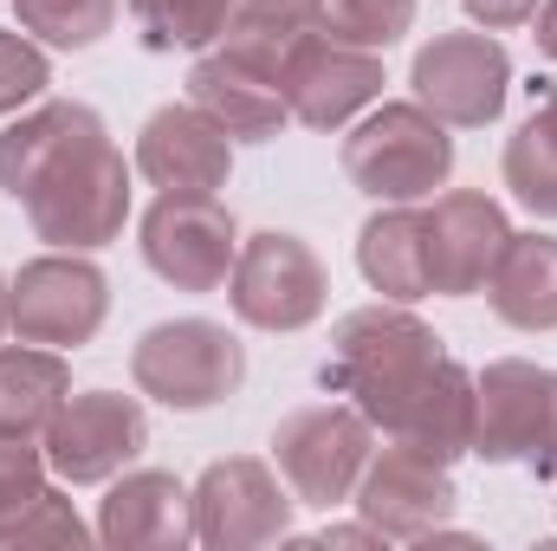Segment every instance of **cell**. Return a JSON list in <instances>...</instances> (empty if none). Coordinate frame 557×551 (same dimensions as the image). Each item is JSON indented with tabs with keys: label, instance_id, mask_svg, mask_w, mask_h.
<instances>
[{
	"label": "cell",
	"instance_id": "10",
	"mask_svg": "<svg viewBox=\"0 0 557 551\" xmlns=\"http://www.w3.org/2000/svg\"><path fill=\"white\" fill-rule=\"evenodd\" d=\"M512 59L493 33H441L416 52V105H428L447 131H480L506 111Z\"/></svg>",
	"mask_w": 557,
	"mask_h": 551
},
{
	"label": "cell",
	"instance_id": "18",
	"mask_svg": "<svg viewBox=\"0 0 557 551\" xmlns=\"http://www.w3.org/2000/svg\"><path fill=\"white\" fill-rule=\"evenodd\" d=\"M98 539L117 551H169L195 539V506L175 474H124L98 513Z\"/></svg>",
	"mask_w": 557,
	"mask_h": 551
},
{
	"label": "cell",
	"instance_id": "6",
	"mask_svg": "<svg viewBox=\"0 0 557 551\" xmlns=\"http://www.w3.org/2000/svg\"><path fill=\"white\" fill-rule=\"evenodd\" d=\"M273 461L298 506H337L370 467V415L357 403H318L273 428Z\"/></svg>",
	"mask_w": 557,
	"mask_h": 551
},
{
	"label": "cell",
	"instance_id": "12",
	"mask_svg": "<svg viewBox=\"0 0 557 551\" xmlns=\"http://www.w3.org/2000/svg\"><path fill=\"white\" fill-rule=\"evenodd\" d=\"M104 305H111L104 273L91 260H72V254L33 260L7 285V325L20 331V344H52V351L91 344L104 325Z\"/></svg>",
	"mask_w": 557,
	"mask_h": 551
},
{
	"label": "cell",
	"instance_id": "5",
	"mask_svg": "<svg viewBox=\"0 0 557 551\" xmlns=\"http://www.w3.org/2000/svg\"><path fill=\"white\" fill-rule=\"evenodd\" d=\"M131 377L143 396H156L169 409H214L221 396L240 390L247 351L214 318H175V325L143 331V344L131 351Z\"/></svg>",
	"mask_w": 557,
	"mask_h": 551
},
{
	"label": "cell",
	"instance_id": "11",
	"mask_svg": "<svg viewBox=\"0 0 557 551\" xmlns=\"http://www.w3.org/2000/svg\"><path fill=\"white\" fill-rule=\"evenodd\" d=\"M143 260L182 292H221L240 260L234 215L214 195H162L143 215Z\"/></svg>",
	"mask_w": 557,
	"mask_h": 551
},
{
	"label": "cell",
	"instance_id": "29",
	"mask_svg": "<svg viewBox=\"0 0 557 551\" xmlns=\"http://www.w3.org/2000/svg\"><path fill=\"white\" fill-rule=\"evenodd\" d=\"M227 26H247V33H298L311 20H305V0H234V20Z\"/></svg>",
	"mask_w": 557,
	"mask_h": 551
},
{
	"label": "cell",
	"instance_id": "21",
	"mask_svg": "<svg viewBox=\"0 0 557 551\" xmlns=\"http://www.w3.org/2000/svg\"><path fill=\"white\" fill-rule=\"evenodd\" d=\"M72 396V370L59 351H0V434H46V421Z\"/></svg>",
	"mask_w": 557,
	"mask_h": 551
},
{
	"label": "cell",
	"instance_id": "31",
	"mask_svg": "<svg viewBox=\"0 0 557 551\" xmlns=\"http://www.w3.org/2000/svg\"><path fill=\"white\" fill-rule=\"evenodd\" d=\"M532 20H539V33H532V39H539V52L557 59V0H539V13H532Z\"/></svg>",
	"mask_w": 557,
	"mask_h": 551
},
{
	"label": "cell",
	"instance_id": "23",
	"mask_svg": "<svg viewBox=\"0 0 557 551\" xmlns=\"http://www.w3.org/2000/svg\"><path fill=\"white\" fill-rule=\"evenodd\" d=\"M131 20L149 52H195L227 33L234 0H131Z\"/></svg>",
	"mask_w": 557,
	"mask_h": 551
},
{
	"label": "cell",
	"instance_id": "9",
	"mask_svg": "<svg viewBox=\"0 0 557 551\" xmlns=\"http://www.w3.org/2000/svg\"><path fill=\"white\" fill-rule=\"evenodd\" d=\"M278 91L292 105L298 124L311 131H344L363 105L383 98V59L363 52V46H344L318 26H305L278 65Z\"/></svg>",
	"mask_w": 557,
	"mask_h": 551
},
{
	"label": "cell",
	"instance_id": "2",
	"mask_svg": "<svg viewBox=\"0 0 557 551\" xmlns=\"http://www.w3.org/2000/svg\"><path fill=\"white\" fill-rule=\"evenodd\" d=\"M0 188L52 247H104L131 215V162L85 105H39L0 131Z\"/></svg>",
	"mask_w": 557,
	"mask_h": 551
},
{
	"label": "cell",
	"instance_id": "28",
	"mask_svg": "<svg viewBox=\"0 0 557 551\" xmlns=\"http://www.w3.org/2000/svg\"><path fill=\"white\" fill-rule=\"evenodd\" d=\"M46 493V454L26 434H0V519Z\"/></svg>",
	"mask_w": 557,
	"mask_h": 551
},
{
	"label": "cell",
	"instance_id": "13",
	"mask_svg": "<svg viewBox=\"0 0 557 551\" xmlns=\"http://www.w3.org/2000/svg\"><path fill=\"white\" fill-rule=\"evenodd\" d=\"M188 506H195V539H201V546L247 551V546H273V539H285L298 500L273 480L267 461L234 454V461H214V467L195 480Z\"/></svg>",
	"mask_w": 557,
	"mask_h": 551
},
{
	"label": "cell",
	"instance_id": "16",
	"mask_svg": "<svg viewBox=\"0 0 557 551\" xmlns=\"http://www.w3.org/2000/svg\"><path fill=\"white\" fill-rule=\"evenodd\" d=\"M137 169L162 195H214V188H227L234 137L195 105H162L137 137Z\"/></svg>",
	"mask_w": 557,
	"mask_h": 551
},
{
	"label": "cell",
	"instance_id": "15",
	"mask_svg": "<svg viewBox=\"0 0 557 551\" xmlns=\"http://www.w3.org/2000/svg\"><path fill=\"white\" fill-rule=\"evenodd\" d=\"M421 234H428V292L441 298H467L480 292L493 260L506 254L512 241V221L493 195L480 188H447L428 215H421Z\"/></svg>",
	"mask_w": 557,
	"mask_h": 551
},
{
	"label": "cell",
	"instance_id": "8",
	"mask_svg": "<svg viewBox=\"0 0 557 551\" xmlns=\"http://www.w3.org/2000/svg\"><path fill=\"white\" fill-rule=\"evenodd\" d=\"M143 448H149V415L137 396H117V390L65 396L59 415L46 421V467L72 487H98L124 474Z\"/></svg>",
	"mask_w": 557,
	"mask_h": 551
},
{
	"label": "cell",
	"instance_id": "25",
	"mask_svg": "<svg viewBox=\"0 0 557 551\" xmlns=\"http://www.w3.org/2000/svg\"><path fill=\"white\" fill-rule=\"evenodd\" d=\"M13 20H20V33H33L46 46L78 52L117 26V0H13Z\"/></svg>",
	"mask_w": 557,
	"mask_h": 551
},
{
	"label": "cell",
	"instance_id": "26",
	"mask_svg": "<svg viewBox=\"0 0 557 551\" xmlns=\"http://www.w3.org/2000/svg\"><path fill=\"white\" fill-rule=\"evenodd\" d=\"M85 539H91V532H85V519H78V513H72V500H65V493H52V487H46L33 506H20V513H7V519H0V546H72V551H78Z\"/></svg>",
	"mask_w": 557,
	"mask_h": 551
},
{
	"label": "cell",
	"instance_id": "7",
	"mask_svg": "<svg viewBox=\"0 0 557 551\" xmlns=\"http://www.w3.org/2000/svg\"><path fill=\"white\" fill-rule=\"evenodd\" d=\"M324 292L331 285H324L318 254L278 228L240 241V260L227 273V298H234L240 325H253V331H305L324 311Z\"/></svg>",
	"mask_w": 557,
	"mask_h": 551
},
{
	"label": "cell",
	"instance_id": "4",
	"mask_svg": "<svg viewBox=\"0 0 557 551\" xmlns=\"http://www.w3.org/2000/svg\"><path fill=\"white\" fill-rule=\"evenodd\" d=\"M473 454L557 480V370L519 357L486 364V377H473Z\"/></svg>",
	"mask_w": 557,
	"mask_h": 551
},
{
	"label": "cell",
	"instance_id": "27",
	"mask_svg": "<svg viewBox=\"0 0 557 551\" xmlns=\"http://www.w3.org/2000/svg\"><path fill=\"white\" fill-rule=\"evenodd\" d=\"M46 85H52L46 52L26 33H0V118H13L20 105H33Z\"/></svg>",
	"mask_w": 557,
	"mask_h": 551
},
{
	"label": "cell",
	"instance_id": "19",
	"mask_svg": "<svg viewBox=\"0 0 557 551\" xmlns=\"http://www.w3.org/2000/svg\"><path fill=\"white\" fill-rule=\"evenodd\" d=\"M486 298L512 331H557V241L512 234L486 273Z\"/></svg>",
	"mask_w": 557,
	"mask_h": 551
},
{
	"label": "cell",
	"instance_id": "22",
	"mask_svg": "<svg viewBox=\"0 0 557 551\" xmlns=\"http://www.w3.org/2000/svg\"><path fill=\"white\" fill-rule=\"evenodd\" d=\"M506 188L532 215L557 221V78L532 85V118L506 143Z\"/></svg>",
	"mask_w": 557,
	"mask_h": 551
},
{
	"label": "cell",
	"instance_id": "30",
	"mask_svg": "<svg viewBox=\"0 0 557 551\" xmlns=\"http://www.w3.org/2000/svg\"><path fill=\"white\" fill-rule=\"evenodd\" d=\"M467 13L486 26V33H506V26H525L539 13V0H467Z\"/></svg>",
	"mask_w": 557,
	"mask_h": 551
},
{
	"label": "cell",
	"instance_id": "24",
	"mask_svg": "<svg viewBox=\"0 0 557 551\" xmlns=\"http://www.w3.org/2000/svg\"><path fill=\"white\" fill-rule=\"evenodd\" d=\"M305 20L344 46L383 52L416 26V0H305Z\"/></svg>",
	"mask_w": 557,
	"mask_h": 551
},
{
	"label": "cell",
	"instance_id": "1",
	"mask_svg": "<svg viewBox=\"0 0 557 551\" xmlns=\"http://www.w3.org/2000/svg\"><path fill=\"white\" fill-rule=\"evenodd\" d=\"M324 390L350 396L389 441L454 461L473 448V377L403 305H363L337 325Z\"/></svg>",
	"mask_w": 557,
	"mask_h": 551
},
{
	"label": "cell",
	"instance_id": "14",
	"mask_svg": "<svg viewBox=\"0 0 557 551\" xmlns=\"http://www.w3.org/2000/svg\"><path fill=\"white\" fill-rule=\"evenodd\" d=\"M350 500H357V513H363L383 539H434V532L447 526V513H454L460 493H454L447 461L389 441V448L363 467V480H357Z\"/></svg>",
	"mask_w": 557,
	"mask_h": 551
},
{
	"label": "cell",
	"instance_id": "17",
	"mask_svg": "<svg viewBox=\"0 0 557 551\" xmlns=\"http://www.w3.org/2000/svg\"><path fill=\"white\" fill-rule=\"evenodd\" d=\"M188 105L208 111L234 143H267L292 124V105H285L278 78L260 72V65H247V59L227 52V46L208 52V59L188 72Z\"/></svg>",
	"mask_w": 557,
	"mask_h": 551
},
{
	"label": "cell",
	"instance_id": "3",
	"mask_svg": "<svg viewBox=\"0 0 557 551\" xmlns=\"http://www.w3.org/2000/svg\"><path fill=\"white\" fill-rule=\"evenodd\" d=\"M344 175L370 201H428L454 175V137L428 105H383L344 137Z\"/></svg>",
	"mask_w": 557,
	"mask_h": 551
},
{
	"label": "cell",
	"instance_id": "32",
	"mask_svg": "<svg viewBox=\"0 0 557 551\" xmlns=\"http://www.w3.org/2000/svg\"><path fill=\"white\" fill-rule=\"evenodd\" d=\"M0 331H7V279H0Z\"/></svg>",
	"mask_w": 557,
	"mask_h": 551
},
{
	"label": "cell",
	"instance_id": "20",
	"mask_svg": "<svg viewBox=\"0 0 557 551\" xmlns=\"http://www.w3.org/2000/svg\"><path fill=\"white\" fill-rule=\"evenodd\" d=\"M357 267H363V279H370L383 298H396V305L428 298V234H421V215L409 201H389V208L363 228Z\"/></svg>",
	"mask_w": 557,
	"mask_h": 551
}]
</instances>
